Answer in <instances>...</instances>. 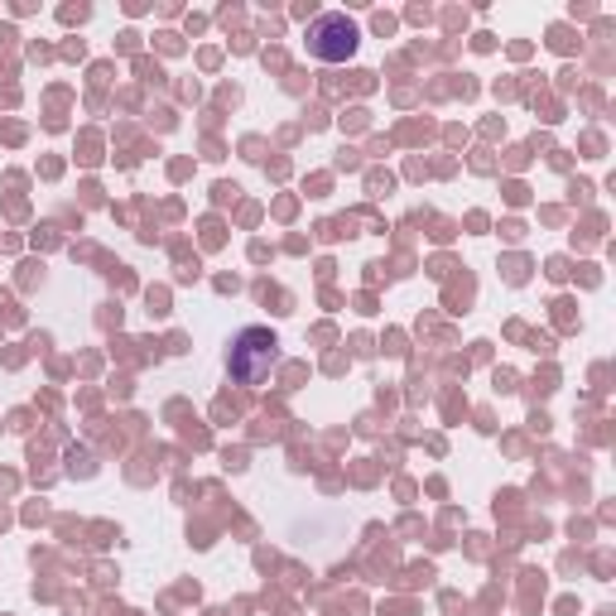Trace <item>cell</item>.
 Masks as SVG:
<instances>
[{
    "instance_id": "cell-1",
    "label": "cell",
    "mask_w": 616,
    "mask_h": 616,
    "mask_svg": "<svg viewBox=\"0 0 616 616\" xmlns=\"http://www.w3.org/2000/svg\"><path fill=\"white\" fill-rule=\"evenodd\" d=\"M274 366V333L266 327H251V333L236 337V352H231V376L246 386H260Z\"/></svg>"
},
{
    "instance_id": "cell-2",
    "label": "cell",
    "mask_w": 616,
    "mask_h": 616,
    "mask_svg": "<svg viewBox=\"0 0 616 616\" xmlns=\"http://www.w3.org/2000/svg\"><path fill=\"white\" fill-rule=\"evenodd\" d=\"M357 39H361V30L347 15H323L309 34V48H313V58H352L357 54Z\"/></svg>"
}]
</instances>
